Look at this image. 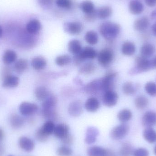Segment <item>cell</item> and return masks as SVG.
<instances>
[{
	"instance_id": "8d00e7d4",
	"label": "cell",
	"mask_w": 156,
	"mask_h": 156,
	"mask_svg": "<svg viewBox=\"0 0 156 156\" xmlns=\"http://www.w3.org/2000/svg\"><path fill=\"white\" fill-rule=\"evenodd\" d=\"M148 103V99L144 95H139L135 99V105L136 108L139 110H143L146 108Z\"/></svg>"
},
{
	"instance_id": "4fadbf2b",
	"label": "cell",
	"mask_w": 156,
	"mask_h": 156,
	"mask_svg": "<svg viewBox=\"0 0 156 156\" xmlns=\"http://www.w3.org/2000/svg\"><path fill=\"white\" fill-rule=\"evenodd\" d=\"M42 28L41 22L36 19L30 20L26 25V31L30 34H37Z\"/></svg>"
},
{
	"instance_id": "d590c367",
	"label": "cell",
	"mask_w": 156,
	"mask_h": 156,
	"mask_svg": "<svg viewBox=\"0 0 156 156\" xmlns=\"http://www.w3.org/2000/svg\"><path fill=\"white\" fill-rule=\"evenodd\" d=\"M133 114L128 109H125L121 110L117 114L118 120L122 123H126L132 119Z\"/></svg>"
},
{
	"instance_id": "7dc6e473",
	"label": "cell",
	"mask_w": 156,
	"mask_h": 156,
	"mask_svg": "<svg viewBox=\"0 0 156 156\" xmlns=\"http://www.w3.org/2000/svg\"><path fill=\"white\" fill-rule=\"evenodd\" d=\"M60 139L62 144L66 146L70 145L74 142V137L69 133Z\"/></svg>"
},
{
	"instance_id": "cb8c5ba5",
	"label": "cell",
	"mask_w": 156,
	"mask_h": 156,
	"mask_svg": "<svg viewBox=\"0 0 156 156\" xmlns=\"http://www.w3.org/2000/svg\"><path fill=\"white\" fill-rule=\"evenodd\" d=\"M112 13V7L108 5L103 6L97 10V17L101 20H104L110 17Z\"/></svg>"
},
{
	"instance_id": "ba28073f",
	"label": "cell",
	"mask_w": 156,
	"mask_h": 156,
	"mask_svg": "<svg viewBox=\"0 0 156 156\" xmlns=\"http://www.w3.org/2000/svg\"><path fill=\"white\" fill-rule=\"evenodd\" d=\"M118 100V94L113 90L105 92L103 96V103L107 107H112L115 106L117 104Z\"/></svg>"
},
{
	"instance_id": "6125c7cd",
	"label": "cell",
	"mask_w": 156,
	"mask_h": 156,
	"mask_svg": "<svg viewBox=\"0 0 156 156\" xmlns=\"http://www.w3.org/2000/svg\"><path fill=\"white\" fill-rule=\"evenodd\" d=\"M12 156V155H9V156Z\"/></svg>"
},
{
	"instance_id": "f907efd6",
	"label": "cell",
	"mask_w": 156,
	"mask_h": 156,
	"mask_svg": "<svg viewBox=\"0 0 156 156\" xmlns=\"http://www.w3.org/2000/svg\"><path fill=\"white\" fill-rule=\"evenodd\" d=\"M54 0H37L38 4L42 7H47L51 6Z\"/></svg>"
},
{
	"instance_id": "4316f807",
	"label": "cell",
	"mask_w": 156,
	"mask_h": 156,
	"mask_svg": "<svg viewBox=\"0 0 156 156\" xmlns=\"http://www.w3.org/2000/svg\"><path fill=\"white\" fill-rule=\"evenodd\" d=\"M17 59V55L13 50H6L3 55V62L6 65H10L16 61Z\"/></svg>"
},
{
	"instance_id": "d6a6232c",
	"label": "cell",
	"mask_w": 156,
	"mask_h": 156,
	"mask_svg": "<svg viewBox=\"0 0 156 156\" xmlns=\"http://www.w3.org/2000/svg\"><path fill=\"white\" fill-rule=\"evenodd\" d=\"M84 39L89 44L94 45L98 43L99 36L95 31L90 30L88 31L84 36Z\"/></svg>"
},
{
	"instance_id": "603a6c76",
	"label": "cell",
	"mask_w": 156,
	"mask_h": 156,
	"mask_svg": "<svg viewBox=\"0 0 156 156\" xmlns=\"http://www.w3.org/2000/svg\"><path fill=\"white\" fill-rule=\"evenodd\" d=\"M143 136L149 144H154L156 142V132L152 127H146L143 132Z\"/></svg>"
},
{
	"instance_id": "836d02e7",
	"label": "cell",
	"mask_w": 156,
	"mask_h": 156,
	"mask_svg": "<svg viewBox=\"0 0 156 156\" xmlns=\"http://www.w3.org/2000/svg\"><path fill=\"white\" fill-rule=\"evenodd\" d=\"M57 102V100L56 97L50 94L49 96L43 101L42 105L43 109H54L56 105Z\"/></svg>"
},
{
	"instance_id": "94428289",
	"label": "cell",
	"mask_w": 156,
	"mask_h": 156,
	"mask_svg": "<svg viewBox=\"0 0 156 156\" xmlns=\"http://www.w3.org/2000/svg\"><path fill=\"white\" fill-rule=\"evenodd\" d=\"M154 152L155 154L156 155V145L154 149Z\"/></svg>"
},
{
	"instance_id": "db71d44e",
	"label": "cell",
	"mask_w": 156,
	"mask_h": 156,
	"mask_svg": "<svg viewBox=\"0 0 156 156\" xmlns=\"http://www.w3.org/2000/svg\"><path fill=\"white\" fill-rule=\"evenodd\" d=\"M5 149L3 146L0 143V156H3L4 154Z\"/></svg>"
},
{
	"instance_id": "7bdbcfd3",
	"label": "cell",
	"mask_w": 156,
	"mask_h": 156,
	"mask_svg": "<svg viewBox=\"0 0 156 156\" xmlns=\"http://www.w3.org/2000/svg\"><path fill=\"white\" fill-rule=\"evenodd\" d=\"M56 154L58 156H70L73 154V151L67 146H62L58 148Z\"/></svg>"
},
{
	"instance_id": "5bb4252c",
	"label": "cell",
	"mask_w": 156,
	"mask_h": 156,
	"mask_svg": "<svg viewBox=\"0 0 156 156\" xmlns=\"http://www.w3.org/2000/svg\"><path fill=\"white\" fill-rule=\"evenodd\" d=\"M99 134V131L94 127H89L86 132V136L84 139L85 143L87 144H92L96 142L97 137Z\"/></svg>"
},
{
	"instance_id": "91938a15",
	"label": "cell",
	"mask_w": 156,
	"mask_h": 156,
	"mask_svg": "<svg viewBox=\"0 0 156 156\" xmlns=\"http://www.w3.org/2000/svg\"><path fill=\"white\" fill-rule=\"evenodd\" d=\"M3 35V29L1 26L0 25V38L2 37Z\"/></svg>"
},
{
	"instance_id": "7c38bea8",
	"label": "cell",
	"mask_w": 156,
	"mask_h": 156,
	"mask_svg": "<svg viewBox=\"0 0 156 156\" xmlns=\"http://www.w3.org/2000/svg\"><path fill=\"white\" fill-rule=\"evenodd\" d=\"M129 12L134 15L141 14L144 10V4L138 0H132L128 5Z\"/></svg>"
},
{
	"instance_id": "60d3db41",
	"label": "cell",
	"mask_w": 156,
	"mask_h": 156,
	"mask_svg": "<svg viewBox=\"0 0 156 156\" xmlns=\"http://www.w3.org/2000/svg\"><path fill=\"white\" fill-rule=\"evenodd\" d=\"M95 69L94 64L92 62H89L83 65L79 70V72L81 74L87 75L93 73Z\"/></svg>"
},
{
	"instance_id": "5b68a950",
	"label": "cell",
	"mask_w": 156,
	"mask_h": 156,
	"mask_svg": "<svg viewBox=\"0 0 156 156\" xmlns=\"http://www.w3.org/2000/svg\"><path fill=\"white\" fill-rule=\"evenodd\" d=\"M99 64L104 67H107L112 62L114 54L112 49L106 48L102 49L97 55Z\"/></svg>"
},
{
	"instance_id": "c3c4849f",
	"label": "cell",
	"mask_w": 156,
	"mask_h": 156,
	"mask_svg": "<svg viewBox=\"0 0 156 156\" xmlns=\"http://www.w3.org/2000/svg\"><path fill=\"white\" fill-rule=\"evenodd\" d=\"M84 20L89 22H94L97 17V10H95L90 13L84 14Z\"/></svg>"
},
{
	"instance_id": "1f68e13d",
	"label": "cell",
	"mask_w": 156,
	"mask_h": 156,
	"mask_svg": "<svg viewBox=\"0 0 156 156\" xmlns=\"http://www.w3.org/2000/svg\"><path fill=\"white\" fill-rule=\"evenodd\" d=\"M137 90L138 85L134 84L132 82H126L123 85V92L126 95H133L136 93Z\"/></svg>"
},
{
	"instance_id": "f1b7e54d",
	"label": "cell",
	"mask_w": 156,
	"mask_h": 156,
	"mask_svg": "<svg viewBox=\"0 0 156 156\" xmlns=\"http://www.w3.org/2000/svg\"><path fill=\"white\" fill-rule=\"evenodd\" d=\"M28 63L27 60L23 58L18 59L15 63L14 69L18 74H22L28 68Z\"/></svg>"
},
{
	"instance_id": "9a60e30c",
	"label": "cell",
	"mask_w": 156,
	"mask_h": 156,
	"mask_svg": "<svg viewBox=\"0 0 156 156\" xmlns=\"http://www.w3.org/2000/svg\"><path fill=\"white\" fill-rule=\"evenodd\" d=\"M69 114L74 117H78L83 112L82 105L80 100H76L71 102L68 108Z\"/></svg>"
},
{
	"instance_id": "484cf974",
	"label": "cell",
	"mask_w": 156,
	"mask_h": 156,
	"mask_svg": "<svg viewBox=\"0 0 156 156\" xmlns=\"http://www.w3.org/2000/svg\"><path fill=\"white\" fill-rule=\"evenodd\" d=\"M107 150L99 146H92L88 148V156H106Z\"/></svg>"
},
{
	"instance_id": "ffe728a7",
	"label": "cell",
	"mask_w": 156,
	"mask_h": 156,
	"mask_svg": "<svg viewBox=\"0 0 156 156\" xmlns=\"http://www.w3.org/2000/svg\"><path fill=\"white\" fill-rule=\"evenodd\" d=\"M46 60L43 57L37 56L34 58L31 61L32 67L37 71L43 70L47 66Z\"/></svg>"
},
{
	"instance_id": "e0dca14e",
	"label": "cell",
	"mask_w": 156,
	"mask_h": 156,
	"mask_svg": "<svg viewBox=\"0 0 156 156\" xmlns=\"http://www.w3.org/2000/svg\"><path fill=\"white\" fill-rule=\"evenodd\" d=\"M19 81L18 77L11 74L3 78L2 85L5 88H15L18 86Z\"/></svg>"
},
{
	"instance_id": "6da1fadb",
	"label": "cell",
	"mask_w": 156,
	"mask_h": 156,
	"mask_svg": "<svg viewBox=\"0 0 156 156\" xmlns=\"http://www.w3.org/2000/svg\"><path fill=\"white\" fill-rule=\"evenodd\" d=\"M121 26L119 24L110 21L102 23L99 27L101 35L108 41H112L117 37L121 32Z\"/></svg>"
},
{
	"instance_id": "6f0895ef",
	"label": "cell",
	"mask_w": 156,
	"mask_h": 156,
	"mask_svg": "<svg viewBox=\"0 0 156 156\" xmlns=\"http://www.w3.org/2000/svg\"><path fill=\"white\" fill-rule=\"evenodd\" d=\"M4 136V133L2 130L0 128V141L3 139Z\"/></svg>"
},
{
	"instance_id": "e575fe53",
	"label": "cell",
	"mask_w": 156,
	"mask_h": 156,
	"mask_svg": "<svg viewBox=\"0 0 156 156\" xmlns=\"http://www.w3.org/2000/svg\"><path fill=\"white\" fill-rule=\"evenodd\" d=\"M155 49L153 45L148 43L144 44L140 49L141 55L147 58L151 56L154 53Z\"/></svg>"
},
{
	"instance_id": "83f0119b",
	"label": "cell",
	"mask_w": 156,
	"mask_h": 156,
	"mask_svg": "<svg viewBox=\"0 0 156 156\" xmlns=\"http://www.w3.org/2000/svg\"><path fill=\"white\" fill-rule=\"evenodd\" d=\"M49 94V91L44 86H38L35 90V95L37 100L39 101H44Z\"/></svg>"
},
{
	"instance_id": "8fae6325",
	"label": "cell",
	"mask_w": 156,
	"mask_h": 156,
	"mask_svg": "<svg viewBox=\"0 0 156 156\" xmlns=\"http://www.w3.org/2000/svg\"><path fill=\"white\" fill-rule=\"evenodd\" d=\"M142 124L146 127H152L156 125V112L148 111L142 118Z\"/></svg>"
},
{
	"instance_id": "d4e9b609",
	"label": "cell",
	"mask_w": 156,
	"mask_h": 156,
	"mask_svg": "<svg viewBox=\"0 0 156 156\" xmlns=\"http://www.w3.org/2000/svg\"><path fill=\"white\" fill-rule=\"evenodd\" d=\"M86 92L89 94H96L101 91V80L97 79L90 82L86 85L85 88Z\"/></svg>"
},
{
	"instance_id": "ac0fdd59",
	"label": "cell",
	"mask_w": 156,
	"mask_h": 156,
	"mask_svg": "<svg viewBox=\"0 0 156 156\" xmlns=\"http://www.w3.org/2000/svg\"><path fill=\"white\" fill-rule=\"evenodd\" d=\"M100 107L99 100L95 97L88 98L84 104V108L89 112H95Z\"/></svg>"
},
{
	"instance_id": "7402d4cb",
	"label": "cell",
	"mask_w": 156,
	"mask_h": 156,
	"mask_svg": "<svg viewBox=\"0 0 156 156\" xmlns=\"http://www.w3.org/2000/svg\"><path fill=\"white\" fill-rule=\"evenodd\" d=\"M68 49L70 53L75 55L80 53L83 48L80 41L77 39H73L68 43Z\"/></svg>"
},
{
	"instance_id": "816d5d0a",
	"label": "cell",
	"mask_w": 156,
	"mask_h": 156,
	"mask_svg": "<svg viewBox=\"0 0 156 156\" xmlns=\"http://www.w3.org/2000/svg\"><path fill=\"white\" fill-rule=\"evenodd\" d=\"M145 2L147 6L150 7L156 6V0H145Z\"/></svg>"
},
{
	"instance_id": "f6af8a7d",
	"label": "cell",
	"mask_w": 156,
	"mask_h": 156,
	"mask_svg": "<svg viewBox=\"0 0 156 156\" xmlns=\"http://www.w3.org/2000/svg\"><path fill=\"white\" fill-rule=\"evenodd\" d=\"M56 4L59 8L70 10L73 6L72 0H56Z\"/></svg>"
},
{
	"instance_id": "ee69618b",
	"label": "cell",
	"mask_w": 156,
	"mask_h": 156,
	"mask_svg": "<svg viewBox=\"0 0 156 156\" xmlns=\"http://www.w3.org/2000/svg\"><path fill=\"white\" fill-rule=\"evenodd\" d=\"M145 90L148 95L156 96V83L153 82H148L145 85Z\"/></svg>"
},
{
	"instance_id": "680465c9",
	"label": "cell",
	"mask_w": 156,
	"mask_h": 156,
	"mask_svg": "<svg viewBox=\"0 0 156 156\" xmlns=\"http://www.w3.org/2000/svg\"><path fill=\"white\" fill-rule=\"evenodd\" d=\"M152 62L153 68L154 67L156 68V57L154 59V60H152Z\"/></svg>"
},
{
	"instance_id": "7a4b0ae2",
	"label": "cell",
	"mask_w": 156,
	"mask_h": 156,
	"mask_svg": "<svg viewBox=\"0 0 156 156\" xmlns=\"http://www.w3.org/2000/svg\"><path fill=\"white\" fill-rule=\"evenodd\" d=\"M136 66L130 71L131 75H135L142 72H146L153 68L152 61L148 60L147 58L142 55L136 57L135 58Z\"/></svg>"
},
{
	"instance_id": "681fc988",
	"label": "cell",
	"mask_w": 156,
	"mask_h": 156,
	"mask_svg": "<svg viewBox=\"0 0 156 156\" xmlns=\"http://www.w3.org/2000/svg\"><path fill=\"white\" fill-rule=\"evenodd\" d=\"M133 156H149L148 151L145 148H139L134 150L133 153Z\"/></svg>"
},
{
	"instance_id": "b9f144b4",
	"label": "cell",
	"mask_w": 156,
	"mask_h": 156,
	"mask_svg": "<svg viewBox=\"0 0 156 156\" xmlns=\"http://www.w3.org/2000/svg\"><path fill=\"white\" fill-rule=\"evenodd\" d=\"M42 115L44 118L48 119V121H53L57 118L56 113L54 109H43Z\"/></svg>"
},
{
	"instance_id": "f5cc1de1",
	"label": "cell",
	"mask_w": 156,
	"mask_h": 156,
	"mask_svg": "<svg viewBox=\"0 0 156 156\" xmlns=\"http://www.w3.org/2000/svg\"><path fill=\"white\" fill-rule=\"evenodd\" d=\"M151 18L152 20L156 21V9L154 10L151 13Z\"/></svg>"
},
{
	"instance_id": "9c48e42d",
	"label": "cell",
	"mask_w": 156,
	"mask_h": 156,
	"mask_svg": "<svg viewBox=\"0 0 156 156\" xmlns=\"http://www.w3.org/2000/svg\"><path fill=\"white\" fill-rule=\"evenodd\" d=\"M38 109V106L36 104L28 102H23L19 106L20 113L25 116L34 115L37 112Z\"/></svg>"
},
{
	"instance_id": "d6986e66",
	"label": "cell",
	"mask_w": 156,
	"mask_h": 156,
	"mask_svg": "<svg viewBox=\"0 0 156 156\" xmlns=\"http://www.w3.org/2000/svg\"><path fill=\"white\" fill-rule=\"evenodd\" d=\"M69 127L65 123H60L55 126L54 134L57 138L61 139L69 133Z\"/></svg>"
},
{
	"instance_id": "4dcf8cb0",
	"label": "cell",
	"mask_w": 156,
	"mask_h": 156,
	"mask_svg": "<svg viewBox=\"0 0 156 156\" xmlns=\"http://www.w3.org/2000/svg\"><path fill=\"white\" fill-rule=\"evenodd\" d=\"M80 7L84 14L90 13L95 10L94 4L90 0L83 1L80 4Z\"/></svg>"
},
{
	"instance_id": "3957f363",
	"label": "cell",
	"mask_w": 156,
	"mask_h": 156,
	"mask_svg": "<svg viewBox=\"0 0 156 156\" xmlns=\"http://www.w3.org/2000/svg\"><path fill=\"white\" fill-rule=\"evenodd\" d=\"M97 52L90 47H86L82 49L80 53L74 57V62L76 66H79L86 59H93L97 56Z\"/></svg>"
},
{
	"instance_id": "30bf717a",
	"label": "cell",
	"mask_w": 156,
	"mask_h": 156,
	"mask_svg": "<svg viewBox=\"0 0 156 156\" xmlns=\"http://www.w3.org/2000/svg\"><path fill=\"white\" fill-rule=\"evenodd\" d=\"M150 21L148 17L142 16L137 18L134 22L133 27L136 31L139 32L145 31L149 27Z\"/></svg>"
},
{
	"instance_id": "f35d334b",
	"label": "cell",
	"mask_w": 156,
	"mask_h": 156,
	"mask_svg": "<svg viewBox=\"0 0 156 156\" xmlns=\"http://www.w3.org/2000/svg\"><path fill=\"white\" fill-rule=\"evenodd\" d=\"M71 58L68 55H61L56 58L55 62L59 66H64L69 65L71 63Z\"/></svg>"
},
{
	"instance_id": "11a10c76",
	"label": "cell",
	"mask_w": 156,
	"mask_h": 156,
	"mask_svg": "<svg viewBox=\"0 0 156 156\" xmlns=\"http://www.w3.org/2000/svg\"><path fill=\"white\" fill-rule=\"evenodd\" d=\"M106 156H116L115 153L112 150H107V155Z\"/></svg>"
},
{
	"instance_id": "bcb514c9",
	"label": "cell",
	"mask_w": 156,
	"mask_h": 156,
	"mask_svg": "<svg viewBox=\"0 0 156 156\" xmlns=\"http://www.w3.org/2000/svg\"><path fill=\"white\" fill-rule=\"evenodd\" d=\"M35 136L36 139L41 143H44L46 142L49 136L42 131L40 127L37 130Z\"/></svg>"
},
{
	"instance_id": "74e56055",
	"label": "cell",
	"mask_w": 156,
	"mask_h": 156,
	"mask_svg": "<svg viewBox=\"0 0 156 156\" xmlns=\"http://www.w3.org/2000/svg\"><path fill=\"white\" fill-rule=\"evenodd\" d=\"M134 150L133 146L129 143H125L122 144L120 149V156H131L133 154Z\"/></svg>"
},
{
	"instance_id": "f546056e",
	"label": "cell",
	"mask_w": 156,
	"mask_h": 156,
	"mask_svg": "<svg viewBox=\"0 0 156 156\" xmlns=\"http://www.w3.org/2000/svg\"><path fill=\"white\" fill-rule=\"evenodd\" d=\"M11 126L14 129H19L23 125L24 120L23 117L17 114H13L10 119Z\"/></svg>"
},
{
	"instance_id": "44dd1931",
	"label": "cell",
	"mask_w": 156,
	"mask_h": 156,
	"mask_svg": "<svg viewBox=\"0 0 156 156\" xmlns=\"http://www.w3.org/2000/svg\"><path fill=\"white\" fill-rule=\"evenodd\" d=\"M136 48L135 44L130 41H126L122 47V52L123 55L127 56L133 55L135 53Z\"/></svg>"
},
{
	"instance_id": "8992f818",
	"label": "cell",
	"mask_w": 156,
	"mask_h": 156,
	"mask_svg": "<svg viewBox=\"0 0 156 156\" xmlns=\"http://www.w3.org/2000/svg\"><path fill=\"white\" fill-rule=\"evenodd\" d=\"M129 131V126L126 123H122L112 129L110 136L113 140H121L127 135Z\"/></svg>"
},
{
	"instance_id": "277c9868",
	"label": "cell",
	"mask_w": 156,
	"mask_h": 156,
	"mask_svg": "<svg viewBox=\"0 0 156 156\" xmlns=\"http://www.w3.org/2000/svg\"><path fill=\"white\" fill-rule=\"evenodd\" d=\"M117 72L113 70H109L105 76L101 80V91L104 92L113 90L114 80L117 76Z\"/></svg>"
},
{
	"instance_id": "2e32d148",
	"label": "cell",
	"mask_w": 156,
	"mask_h": 156,
	"mask_svg": "<svg viewBox=\"0 0 156 156\" xmlns=\"http://www.w3.org/2000/svg\"><path fill=\"white\" fill-rule=\"evenodd\" d=\"M19 145L23 150L27 152H32L35 148L34 141L26 136H22L19 138Z\"/></svg>"
},
{
	"instance_id": "52a82bcc",
	"label": "cell",
	"mask_w": 156,
	"mask_h": 156,
	"mask_svg": "<svg viewBox=\"0 0 156 156\" xmlns=\"http://www.w3.org/2000/svg\"><path fill=\"white\" fill-rule=\"evenodd\" d=\"M65 31L71 35L80 34L83 29V26L79 22H69L65 23L64 25Z\"/></svg>"
},
{
	"instance_id": "ab89813d",
	"label": "cell",
	"mask_w": 156,
	"mask_h": 156,
	"mask_svg": "<svg viewBox=\"0 0 156 156\" xmlns=\"http://www.w3.org/2000/svg\"><path fill=\"white\" fill-rule=\"evenodd\" d=\"M55 127V125L53 121H48L40 128L46 134L49 136L54 133Z\"/></svg>"
},
{
	"instance_id": "9f6ffc18",
	"label": "cell",
	"mask_w": 156,
	"mask_h": 156,
	"mask_svg": "<svg viewBox=\"0 0 156 156\" xmlns=\"http://www.w3.org/2000/svg\"><path fill=\"white\" fill-rule=\"evenodd\" d=\"M152 31L153 34L156 36V23L152 26Z\"/></svg>"
}]
</instances>
